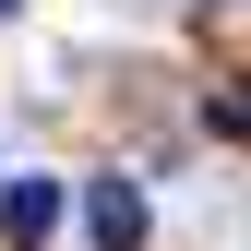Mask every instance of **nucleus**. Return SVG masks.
Wrapping results in <instances>:
<instances>
[{
    "mask_svg": "<svg viewBox=\"0 0 251 251\" xmlns=\"http://www.w3.org/2000/svg\"><path fill=\"white\" fill-rule=\"evenodd\" d=\"M12 12H24V0H0V24H12Z\"/></svg>",
    "mask_w": 251,
    "mask_h": 251,
    "instance_id": "obj_4",
    "label": "nucleus"
},
{
    "mask_svg": "<svg viewBox=\"0 0 251 251\" xmlns=\"http://www.w3.org/2000/svg\"><path fill=\"white\" fill-rule=\"evenodd\" d=\"M60 227V179H12V192H0V239H12V251H36Z\"/></svg>",
    "mask_w": 251,
    "mask_h": 251,
    "instance_id": "obj_2",
    "label": "nucleus"
},
{
    "mask_svg": "<svg viewBox=\"0 0 251 251\" xmlns=\"http://www.w3.org/2000/svg\"><path fill=\"white\" fill-rule=\"evenodd\" d=\"M144 227H155V215H144L132 179H96V192H84V239H96V251H144Z\"/></svg>",
    "mask_w": 251,
    "mask_h": 251,
    "instance_id": "obj_1",
    "label": "nucleus"
},
{
    "mask_svg": "<svg viewBox=\"0 0 251 251\" xmlns=\"http://www.w3.org/2000/svg\"><path fill=\"white\" fill-rule=\"evenodd\" d=\"M215 120H227V132H251V96H215Z\"/></svg>",
    "mask_w": 251,
    "mask_h": 251,
    "instance_id": "obj_3",
    "label": "nucleus"
}]
</instances>
